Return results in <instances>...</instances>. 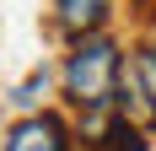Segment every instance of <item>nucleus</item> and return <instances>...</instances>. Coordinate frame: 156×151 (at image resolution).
<instances>
[{"label":"nucleus","mask_w":156,"mask_h":151,"mask_svg":"<svg viewBox=\"0 0 156 151\" xmlns=\"http://www.w3.org/2000/svg\"><path fill=\"white\" fill-rule=\"evenodd\" d=\"M119 76H124V54L108 32L76 38V49L65 54V70H59L65 103L81 113H108V108H119Z\"/></svg>","instance_id":"nucleus-1"},{"label":"nucleus","mask_w":156,"mask_h":151,"mask_svg":"<svg viewBox=\"0 0 156 151\" xmlns=\"http://www.w3.org/2000/svg\"><path fill=\"white\" fill-rule=\"evenodd\" d=\"M0 151H76V135L59 113H27L5 130V146Z\"/></svg>","instance_id":"nucleus-2"},{"label":"nucleus","mask_w":156,"mask_h":151,"mask_svg":"<svg viewBox=\"0 0 156 151\" xmlns=\"http://www.w3.org/2000/svg\"><path fill=\"white\" fill-rule=\"evenodd\" d=\"M81 140H86V151H151L145 130H140V124H129L119 108H108V113H86Z\"/></svg>","instance_id":"nucleus-3"},{"label":"nucleus","mask_w":156,"mask_h":151,"mask_svg":"<svg viewBox=\"0 0 156 151\" xmlns=\"http://www.w3.org/2000/svg\"><path fill=\"white\" fill-rule=\"evenodd\" d=\"M119 113L129 124H140L145 135L156 130V81L145 70V60H124V76H119Z\"/></svg>","instance_id":"nucleus-4"},{"label":"nucleus","mask_w":156,"mask_h":151,"mask_svg":"<svg viewBox=\"0 0 156 151\" xmlns=\"http://www.w3.org/2000/svg\"><path fill=\"white\" fill-rule=\"evenodd\" d=\"M119 0H54V27L70 32V38H92V32L108 27V16Z\"/></svg>","instance_id":"nucleus-5"},{"label":"nucleus","mask_w":156,"mask_h":151,"mask_svg":"<svg viewBox=\"0 0 156 151\" xmlns=\"http://www.w3.org/2000/svg\"><path fill=\"white\" fill-rule=\"evenodd\" d=\"M43 92H48V70L38 65V70H32L27 81H22V87L11 92V103H16V108H38V103H43Z\"/></svg>","instance_id":"nucleus-6"},{"label":"nucleus","mask_w":156,"mask_h":151,"mask_svg":"<svg viewBox=\"0 0 156 151\" xmlns=\"http://www.w3.org/2000/svg\"><path fill=\"white\" fill-rule=\"evenodd\" d=\"M140 60H145V70H151V81H156V32H151V43L140 49Z\"/></svg>","instance_id":"nucleus-7"}]
</instances>
